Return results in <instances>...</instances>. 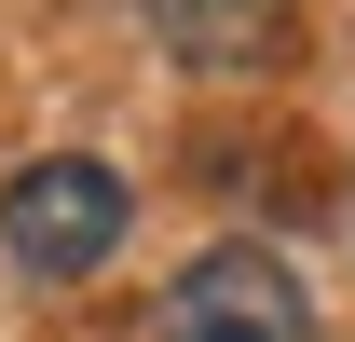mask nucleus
I'll return each mask as SVG.
<instances>
[{
  "mask_svg": "<svg viewBox=\"0 0 355 342\" xmlns=\"http://www.w3.org/2000/svg\"><path fill=\"white\" fill-rule=\"evenodd\" d=\"M123 219H137V192H123V165H96V151H42V165L0 178V260L42 274V288H83L96 260L123 247Z\"/></svg>",
  "mask_w": 355,
  "mask_h": 342,
  "instance_id": "nucleus-1",
  "label": "nucleus"
},
{
  "mask_svg": "<svg viewBox=\"0 0 355 342\" xmlns=\"http://www.w3.org/2000/svg\"><path fill=\"white\" fill-rule=\"evenodd\" d=\"M150 14V42L178 55V69H205V83H232V69H260L273 42H287V0H137Z\"/></svg>",
  "mask_w": 355,
  "mask_h": 342,
  "instance_id": "nucleus-3",
  "label": "nucleus"
},
{
  "mask_svg": "<svg viewBox=\"0 0 355 342\" xmlns=\"http://www.w3.org/2000/svg\"><path fill=\"white\" fill-rule=\"evenodd\" d=\"M164 342H314V288H301L287 247L232 233V247H205L164 288Z\"/></svg>",
  "mask_w": 355,
  "mask_h": 342,
  "instance_id": "nucleus-2",
  "label": "nucleus"
}]
</instances>
